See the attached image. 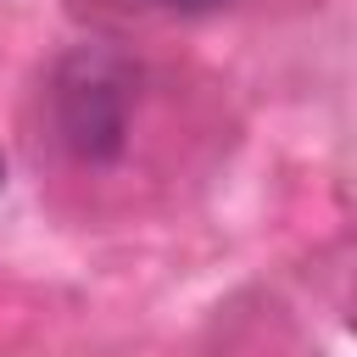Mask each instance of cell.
Listing matches in <instances>:
<instances>
[{
  "label": "cell",
  "instance_id": "2",
  "mask_svg": "<svg viewBox=\"0 0 357 357\" xmlns=\"http://www.w3.org/2000/svg\"><path fill=\"white\" fill-rule=\"evenodd\" d=\"M156 6L184 11V17H201V11H223V6H234V0H156Z\"/></svg>",
  "mask_w": 357,
  "mask_h": 357
},
{
  "label": "cell",
  "instance_id": "3",
  "mask_svg": "<svg viewBox=\"0 0 357 357\" xmlns=\"http://www.w3.org/2000/svg\"><path fill=\"white\" fill-rule=\"evenodd\" d=\"M0 184H6V156H0Z\"/></svg>",
  "mask_w": 357,
  "mask_h": 357
},
{
  "label": "cell",
  "instance_id": "1",
  "mask_svg": "<svg viewBox=\"0 0 357 357\" xmlns=\"http://www.w3.org/2000/svg\"><path fill=\"white\" fill-rule=\"evenodd\" d=\"M134 106H139V67L112 50V45H78L56 61L50 78V112L56 134L78 162H117L134 134Z\"/></svg>",
  "mask_w": 357,
  "mask_h": 357
}]
</instances>
